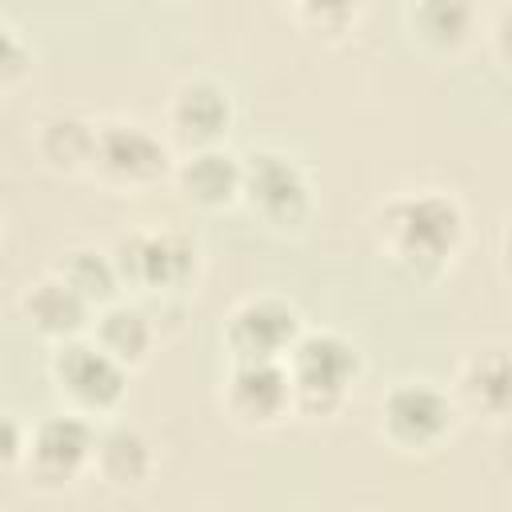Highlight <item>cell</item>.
Listing matches in <instances>:
<instances>
[{"label":"cell","instance_id":"6da1fadb","mask_svg":"<svg viewBox=\"0 0 512 512\" xmlns=\"http://www.w3.org/2000/svg\"><path fill=\"white\" fill-rule=\"evenodd\" d=\"M372 240L400 276L436 284L468 244V216L444 188H408L376 208Z\"/></svg>","mask_w":512,"mask_h":512},{"label":"cell","instance_id":"7a4b0ae2","mask_svg":"<svg viewBox=\"0 0 512 512\" xmlns=\"http://www.w3.org/2000/svg\"><path fill=\"white\" fill-rule=\"evenodd\" d=\"M284 368H288L296 416L300 420H336L348 408V400L364 376V356L348 336H340L332 328H304L296 336V344L288 348Z\"/></svg>","mask_w":512,"mask_h":512},{"label":"cell","instance_id":"3957f363","mask_svg":"<svg viewBox=\"0 0 512 512\" xmlns=\"http://www.w3.org/2000/svg\"><path fill=\"white\" fill-rule=\"evenodd\" d=\"M460 420L452 392L432 380H396L376 408V432L400 456L440 452L456 436Z\"/></svg>","mask_w":512,"mask_h":512},{"label":"cell","instance_id":"277c9868","mask_svg":"<svg viewBox=\"0 0 512 512\" xmlns=\"http://www.w3.org/2000/svg\"><path fill=\"white\" fill-rule=\"evenodd\" d=\"M240 204L272 232H300L316 212V192L296 156L252 148L240 156Z\"/></svg>","mask_w":512,"mask_h":512},{"label":"cell","instance_id":"5b68a950","mask_svg":"<svg viewBox=\"0 0 512 512\" xmlns=\"http://www.w3.org/2000/svg\"><path fill=\"white\" fill-rule=\"evenodd\" d=\"M108 252L124 292L168 296L192 288L200 276V248L176 228H132Z\"/></svg>","mask_w":512,"mask_h":512},{"label":"cell","instance_id":"8992f818","mask_svg":"<svg viewBox=\"0 0 512 512\" xmlns=\"http://www.w3.org/2000/svg\"><path fill=\"white\" fill-rule=\"evenodd\" d=\"M48 384L68 412L88 420L112 416L128 396V368L112 360L88 332L52 344L48 352Z\"/></svg>","mask_w":512,"mask_h":512},{"label":"cell","instance_id":"52a82bcc","mask_svg":"<svg viewBox=\"0 0 512 512\" xmlns=\"http://www.w3.org/2000/svg\"><path fill=\"white\" fill-rule=\"evenodd\" d=\"M172 148L160 132L136 124V120H104L96 124V148H92V168L104 188L112 192H148L164 180H172Z\"/></svg>","mask_w":512,"mask_h":512},{"label":"cell","instance_id":"ba28073f","mask_svg":"<svg viewBox=\"0 0 512 512\" xmlns=\"http://www.w3.org/2000/svg\"><path fill=\"white\" fill-rule=\"evenodd\" d=\"M92 448H96V420L64 408L56 416H44L36 428H28L20 468L36 488L60 492L92 468Z\"/></svg>","mask_w":512,"mask_h":512},{"label":"cell","instance_id":"9c48e42d","mask_svg":"<svg viewBox=\"0 0 512 512\" xmlns=\"http://www.w3.org/2000/svg\"><path fill=\"white\" fill-rule=\"evenodd\" d=\"M220 408L236 428L272 432L296 416L284 360H232L220 384Z\"/></svg>","mask_w":512,"mask_h":512},{"label":"cell","instance_id":"30bf717a","mask_svg":"<svg viewBox=\"0 0 512 512\" xmlns=\"http://www.w3.org/2000/svg\"><path fill=\"white\" fill-rule=\"evenodd\" d=\"M300 332H304V316L288 296L256 292L232 304L220 336L228 360H284Z\"/></svg>","mask_w":512,"mask_h":512},{"label":"cell","instance_id":"8fae6325","mask_svg":"<svg viewBox=\"0 0 512 512\" xmlns=\"http://www.w3.org/2000/svg\"><path fill=\"white\" fill-rule=\"evenodd\" d=\"M232 124H236L232 92L212 76H188L164 100L168 140L180 144L184 152L208 148V144H224Z\"/></svg>","mask_w":512,"mask_h":512},{"label":"cell","instance_id":"7c38bea8","mask_svg":"<svg viewBox=\"0 0 512 512\" xmlns=\"http://www.w3.org/2000/svg\"><path fill=\"white\" fill-rule=\"evenodd\" d=\"M16 312H20L28 332H36L48 344H60V340L84 336L96 308L60 272H44V276H36V280H28L20 288Z\"/></svg>","mask_w":512,"mask_h":512},{"label":"cell","instance_id":"4fadbf2b","mask_svg":"<svg viewBox=\"0 0 512 512\" xmlns=\"http://www.w3.org/2000/svg\"><path fill=\"white\" fill-rule=\"evenodd\" d=\"M460 416H472L480 424L504 428L512 416V364L504 348H480L464 356L456 384L448 388Z\"/></svg>","mask_w":512,"mask_h":512},{"label":"cell","instance_id":"5bb4252c","mask_svg":"<svg viewBox=\"0 0 512 512\" xmlns=\"http://www.w3.org/2000/svg\"><path fill=\"white\" fill-rule=\"evenodd\" d=\"M172 184L188 208L228 212L232 204H240V156L224 144L192 148L172 164Z\"/></svg>","mask_w":512,"mask_h":512},{"label":"cell","instance_id":"9a60e30c","mask_svg":"<svg viewBox=\"0 0 512 512\" xmlns=\"http://www.w3.org/2000/svg\"><path fill=\"white\" fill-rule=\"evenodd\" d=\"M88 472L112 492H136L156 476V448L136 424L96 428V448H92Z\"/></svg>","mask_w":512,"mask_h":512},{"label":"cell","instance_id":"2e32d148","mask_svg":"<svg viewBox=\"0 0 512 512\" xmlns=\"http://www.w3.org/2000/svg\"><path fill=\"white\" fill-rule=\"evenodd\" d=\"M408 32L424 52L456 56L480 32V4L476 0H412Z\"/></svg>","mask_w":512,"mask_h":512},{"label":"cell","instance_id":"e0dca14e","mask_svg":"<svg viewBox=\"0 0 512 512\" xmlns=\"http://www.w3.org/2000/svg\"><path fill=\"white\" fill-rule=\"evenodd\" d=\"M88 336H92L112 360H120V364L132 372V368L148 364V356H152V348H156V320H152L140 304L116 296L112 304H100V308L92 312Z\"/></svg>","mask_w":512,"mask_h":512},{"label":"cell","instance_id":"ac0fdd59","mask_svg":"<svg viewBox=\"0 0 512 512\" xmlns=\"http://www.w3.org/2000/svg\"><path fill=\"white\" fill-rule=\"evenodd\" d=\"M92 148H96V120L76 112H56L36 132V156L44 160V168L60 176H88Z\"/></svg>","mask_w":512,"mask_h":512},{"label":"cell","instance_id":"d6986e66","mask_svg":"<svg viewBox=\"0 0 512 512\" xmlns=\"http://www.w3.org/2000/svg\"><path fill=\"white\" fill-rule=\"evenodd\" d=\"M52 272H60L92 308L112 304V300L124 292V288H120V276H116V264H112V252L92 248V244L64 248L60 260L52 264Z\"/></svg>","mask_w":512,"mask_h":512},{"label":"cell","instance_id":"ffe728a7","mask_svg":"<svg viewBox=\"0 0 512 512\" xmlns=\"http://www.w3.org/2000/svg\"><path fill=\"white\" fill-rule=\"evenodd\" d=\"M292 16L300 20V28L316 32V36H344L356 28L364 0H288Z\"/></svg>","mask_w":512,"mask_h":512},{"label":"cell","instance_id":"44dd1931","mask_svg":"<svg viewBox=\"0 0 512 512\" xmlns=\"http://www.w3.org/2000/svg\"><path fill=\"white\" fill-rule=\"evenodd\" d=\"M28 72H32V52L24 36L0 20V88H16Z\"/></svg>","mask_w":512,"mask_h":512},{"label":"cell","instance_id":"7402d4cb","mask_svg":"<svg viewBox=\"0 0 512 512\" xmlns=\"http://www.w3.org/2000/svg\"><path fill=\"white\" fill-rule=\"evenodd\" d=\"M24 444H28V428H24L12 412H0V476L20 468Z\"/></svg>","mask_w":512,"mask_h":512}]
</instances>
